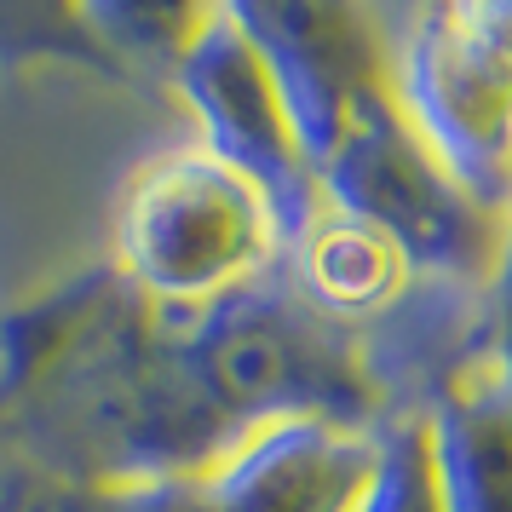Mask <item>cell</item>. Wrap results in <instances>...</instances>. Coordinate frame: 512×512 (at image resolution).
Returning a JSON list of instances; mask_svg holds the SVG:
<instances>
[{"instance_id":"cell-1","label":"cell","mask_w":512,"mask_h":512,"mask_svg":"<svg viewBox=\"0 0 512 512\" xmlns=\"http://www.w3.org/2000/svg\"><path fill=\"white\" fill-rule=\"evenodd\" d=\"M294 110L317 202L369 225L415 277L478 282L484 294L501 225L432 162L392 87V41L357 6H248L242 12Z\"/></svg>"},{"instance_id":"cell-2","label":"cell","mask_w":512,"mask_h":512,"mask_svg":"<svg viewBox=\"0 0 512 512\" xmlns=\"http://www.w3.org/2000/svg\"><path fill=\"white\" fill-rule=\"evenodd\" d=\"M282 219L202 144L162 150L116 202V282L156 317H196L277 277Z\"/></svg>"},{"instance_id":"cell-3","label":"cell","mask_w":512,"mask_h":512,"mask_svg":"<svg viewBox=\"0 0 512 512\" xmlns=\"http://www.w3.org/2000/svg\"><path fill=\"white\" fill-rule=\"evenodd\" d=\"M392 87L432 162L484 213L512 208V6H426L392 41Z\"/></svg>"},{"instance_id":"cell-4","label":"cell","mask_w":512,"mask_h":512,"mask_svg":"<svg viewBox=\"0 0 512 512\" xmlns=\"http://www.w3.org/2000/svg\"><path fill=\"white\" fill-rule=\"evenodd\" d=\"M162 70L196 121V144L265 190V202L282 219V236H294L317 208V179L282 81L242 6H190Z\"/></svg>"},{"instance_id":"cell-5","label":"cell","mask_w":512,"mask_h":512,"mask_svg":"<svg viewBox=\"0 0 512 512\" xmlns=\"http://www.w3.org/2000/svg\"><path fill=\"white\" fill-rule=\"evenodd\" d=\"M386 420L351 426L300 415L254 426L202 472L208 512H357L380 472Z\"/></svg>"},{"instance_id":"cell-6","label":"cell","mask_w":512,"mask_h":512,"mask_svg":"<svg viewBox=\"0 0 512 512\" xmlns=\"http://www.w3.org/2000/svg\"><path fill=\"white\" fill-rule=\"evenodd\" d=\"M426 426L443 512H512V386L484 351L438 380Z\"/></svg>"},{"instance_id":"cell-7","label":"cell","mask_w":512,"mask_h":512,"mask_svg":"<svg viewBox=\"0 0 512 512\" xmlns=\"http://www.w3.org/2000/svg\"><path fill=\"white\" fill-rule=\"evenodd\" d=\"M282 265L294 271V294H305L323 317H334V323H346V328L374 317V311H386L415 282L409 259L397 254L386 236L346 219L328 202H317L311 219L288 236Z\"/></svg>"},{"instance_id":"cell-8","label":"cell","mask_w":512,"mask_h":512,"mask_svg":"<svg viewBox=\"0 0 512 512\" xmlns=\"http://www.w3.org/2000/svg\"><path fill=\"white\" fill-rule=\"evenodd\" d=\"M0 64H81L98 75H121V58L98 35L93 12L35 6H0Z\"/></svg>"},{"instance_id":"cell-9","label":"cell","mask_w":512,"mask_h":512,"mask_svg":"<svg viewBox=\"0 0 512 512\" xmlns=\"http://www.w3.org/2000/svg\"><path fill=\"white\" fill-rule=\"evenodd\" d=\"M357 512H443L438 495V455H432V426L420 415H392L380 443V472Z\"/></svg>"},{"instance_id":"cell-10","label":"cell","mask_w":512,"mask_h":512,"mask_svg":"<svg viewBox=\"0 0 512 512\" xmlns=\"http://www.w3.org/2000/svg\"><path fill=\"white\" fill-rule=\"evenodd\" d=\"M52 512H208L202 472L196 478H98L58 495Z\"/></svg>"},{"instance_id":"cell-11","label":"cell","mask_w":512,"mask_h":512,"mask_svg":"<svg viewBox=\"0 0 512 512\" xmlns=\"http://www.w3.org/2000/svg\"><path fill=\"white\" fill-rule=\"evenodd\" d=\"M484 317H489V328H484V340H478V351L512 386V208H507L501 248H495V265H489V282H484Z\"/></svg>"},{"instance_id":"cell-12","label":"cell","mask_w":512,"mask_h":512,"mask_svg":"<svg viewBox=\"0 0 512 512\" xmlns=\"http://www.w3.org/2000/svg\"><path fill=\"white\" fill-rule=\"evenodd\" d=\"M12 392H18V374H6V380H0V409L12 403Z\"/></svg>"}]
</instances>
